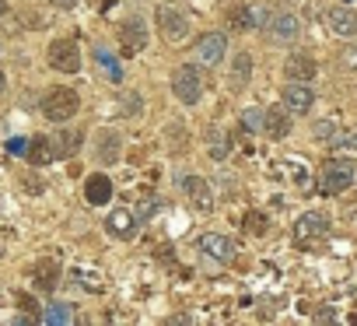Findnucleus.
I'll use <instances>...</instances> for the list:
<instances>
[{"label":"nucleus","instance_id":"nucleus-1","mask_svg":"<svg viewBox=\"0 0 357 326\" xmlns=\"http://www.w3.org/2000/svg\"><path fill=\"white\" fill-rule=\"evenodd\" d=\"M77 109H81V98L74 88H50L43 95V116L50 123H67L77 116Z\"/></svg>","mask_w":357,"mask_h":326},{"label":"nucleus","instance_id":"nucleus-2","mask_svg":"<svg viewBox=\"0 0 357 326\" xmlns=\"http://www.w3.org/2000/svg\"><path fill=\"white\" fill-rule=\"evenodd\" d=\"M172 91H175V98L183 102V105H197L200 95H204V74H200V67H193V64L178 67L172 74Z\"/></svg>","mask_w":357,"mask_h":326},{"label":"nucleus","instance_id":"nucleus-3","mask_svg":"<svg viewBox=\"0 0 357 326\" xmlns=\"http://www.w3.org/2000/svg\"><path fill=\"white\" fill-rule=\"evenodd\" d=\"M350 183H354V165H350L347 158H329L326 165H322L319 190H322L326 197H336V193L350 190Z\"/></svg>","mask_w":357,"mask_h":326},{"label":"nucleus","instance_id":"nucleus-4","mask_svg":"<svg viewBox=\"0 0 357 326\" xmlns=\"http://www.w3.org/2000/svg\"><path fill=\"white\" fill-rule=\"evenodd\" d=\"M154 18H158V29H161V36L168 39V43H183L186 36H190V15L183 11V8H175V4H158V11H154Z\"/></svg>","mask_w":357,"mask_h":326},{"label":"nucleus","instance_id":"nucleus-5","mask_svg":"<svg viewBox=\"0 0 357 326\" xmlns=\"http://www.w3.org/2000/svg\"><path fill=\"white\" fill-rule=\"evenodd\" d=\"M46 60H50V67L60 71V74H77V71H81V50H77L74 39H56V43H50Z\"/></svg>","mask_w":357,"mask_h":326},{"label":"nucleus","instance_id":"nucleus-6","mask_svg":"<svg viewBox=\"0 0 357 326\" xmlns=\"http://www.w3.org/2000/svg\"><path fill=\"white\" fill-rule=\"evenodd\" d=\"M178 186H183V193H186V200H190L193 211H200V214H211L214 211V190H211V183L204 176H183V179H178Z\"/></svg>","mask_w":357,"mask_h":326},{"label":"nucleus","instance_id":"nucleus-7","mask_svg":"<svg viewBox=\"0 0 357 326\" xmlns=\"http://www.w3.org/2000/svg\"><path fill=\"white\" fill-rule=\"evenodd\" d=\"M225 57H228V36L225 32H204L197 39V60L204 67H218V64H225Z\"/></svg>","mask_w":357,"mask_h":326},{"label":"nucleus","instance_id":"nucleus-8","mask_svg":"<svg viewBox=\"0 0 357 326\" xmlns=\"http://www.w3.org/2000/svg\"><path fill=\"white\" fill-rule=\"evenodd\" d=\"M119 50H123V57H137L140 50H147V25H144V18H126L123 25H119Z\"/></svg>","mask_w":357,"mask_h":326},{"label":"nucleus","instance_id":"nucleus-9","mask_svg":"<svg viewBox=\"0 0 357 326\" xmlns=\"http://www.w3.org/2000/svg\"><path fill=\"white\" fill-rule=\"evenodd\" d=\"M322 235H329V218H322V214H305L294 225V239H298L301 249H315V242Z\"/></svg>","mask_w":357,"mask_h":326},{"label":"nucleus","instance_id":"nucleus-10","mask_svg":"<svg viewBox=\"0 0 357 326\" xmlns=\"http://www.w3.org/2000/svg\"><path fill=\"white\" fill-rule=\"evenodd\" d=\"M200 253H204L207 260H214V263L225 267V263L235 260V242H231L228 235H214V232H211V235L200 239Z\"/></svg>","mask_w":357,"mask_h":326},{"label":"nucleus","instance_id":"nucleus-11","mask_svg":"<svg viewBox=\"0 0 357 326\" xmlns=\"http://www.w3.org/2000/svg\"><path fill=\"white\" fill-rule=\"evenodd\" d=\"M228 22H231L235 32H256V29H263L270 22V11L266 8H235L228 15Z\"/></svg>","mask_w":357,"mask_h":326},{"label":"nucleus","instance_id":"nucleus-12","mask_svg":"<svg viewBox=\"0 0 357 326\" xmlns=\"http://www.w3.org/2000/svg\"><path fill=\"white\" fill-rule=\"evenodd\" d=\"M112 193H116V186H112V179L105 172H95V176L84 179V200L91 207H105L112 200Z\"/></svg>","mask_w":357,"mask_h":326},{"label":"nucleus","instance_id":"nucleus-13","mask_svg":"<svg viewBox=\"0 0 357 326\" xmlns=\"http://www.w3.org/2000/svg\"><path fill=\"white\" fill-rule=\"evenodd\" d=\"M266 29H270V36H273L277 43H294V39H298L301 22H298L291 11H273V15H270V22H266Z\"/></svg>","mask_w":357,"mask_h":326},{"label":"nucleus","instance_id":"nucleus-14","mask_svg":"<svg viewBox=\"0 0 357 326\" xmlns=\"http://www.w3.org/2000/svg\"><path fill=\"white\" fill-rule=\"evenodd\" d=\"M105 225H109L112 235H119V239H133V235L140 232V214H137V211H126V207H116V211L105 218Z\"/></svg>","mask_w":357,"mask_h":326},{"label":"nucleus","instance_id":"nucleus-15","mask_svg":"<svg viewBox=\"0 0 357 326\" xmlns=\"http://www.w3.org/2000/svg\"><path fill=\"white\" fill-rule=\"evenodd\" d=\"M95 158L102 161V165H119V158H123V140H119L116 130H102V133H98Z\"/></svg>","mask_w":357,"mask_h":326},{"label":"nucleus","instance_id":"nucleus-16","mask_svg":"<svg viewBox=\"0 0 357 326\" xmlns=\"http://www.w3.org/2000/svg\"><path fill=\"white\" fill-rule=\"evenodd\" d=\"M280 98H284V105H287L291 112H308V109L315 105V91H312L305 81H291Z\"/></svg>","mask_w":357,"mask_h":326},{"label":"nucleus","instance_id":"nucleus-17","mask_svg":"<svg viewBox=\"0 0 357 326\" xmlns=\"http://www.w3.org/2000/svg\"><path fill=\"white\" fill-rule=\"evenodd\" d=\"M263 130H266L273 140H284V137L294 130V123H291V109H287V105H273V109H266Z\"/></svg>","mask_w":357,"mask_h":326},{"label":"nucleus","instance_id":"nucleus-18","mask_svg":"<svg viewBox=\"0 0 357 326\" xmlns=\"http://www.w3.org/2000/svg\"><path fill=\"white\" fill-rule=\"evenodd\" d=\"M326 25H329V32H336L343 39H354L357 36V11H350V8H329Z\"/></svg>","mask_w":357,"mask_h":326},{"label":"nucleus","instance_id":"nucleus-19","mask_svg":"<svg viewBox=\"0 0 357 326\" xmlns=\"http://www.w3.org/2000/svg\"><path fill=\"white\" fill-rule=\"evenodd\" d=\"M29 161H32V165H50V161H56L60 158V151H56V144L50 140V137H32L29 140V154H25Z\"/></svg>","mask_w":357,"mask_h":326},{"label":"nucleus","instance_id":"nucleus-20","mask_svg":"<svg viewBox=\"0 0 357 326\" xmlns=\"http://www.w3.org/2000/svg\"><path fill=\"white\" fill-rule=\"evenodd\" d=\"M284 74L291 77V81H312L315 77V60L312 57H305V53H291L287 57V64H284Z\"/></svg>","mask_w":357,"mask_h":326},{"label":"nucleus","instance_id":"nucleus-21","mask_svg":"<svg viewBox=\"0 0 357 326\" xmlns=\"http://www.w3.org/2000/svg\"><path fill=\"white\" fill-rule=\"evenodd\" d=\"M32 281H36V288H39V291H46V295H50V291L60 284V267H56L53 260H43V263H36V267H32Z\"/></svg>","mask_w":357,"mask_h":326},{"label":"nucleus","instance_id":"nucleus-22","mask_svg":"<svg viewBox=\"0 0 357 326\" xmlns=\"http://www.w3.org/2000/svg\"><path fill=\"white\" fill-rule=\"evenodd\" d=\"M95 64H98V71L105 74L109 84H123V67H119V60L112 57V50L98 46V50H95Z\"/></svg>","mask_w":357,"mask_h":326},{"label":"nucleus","instance_id":"nucleus-23","mask_svg":"<svg viewBox=\"0 0 357 326\" xmlns=\"http://www.w3.org/2000/svg\"><path fill=\"white\" fill-rule=\"evenodd\" d=\"M228 77H231V88H235V91H238V88H245V84H249V77H252V57H249V53H235Z\"/></svg>","mask_w":357,"mask_h":326},{"label":"nucleus","instance_id":"nucleus-24","mask_svg":"<svg viewBox=\"0 0 357 326\" xmlns=\"http://www.w3.org/2000/svg\"><path fill=\"white\" fill-rule=\"evenodd\" d=\"M207 151H211L214 161H228V154H231V140H228V133H225V130H211Z\"/></svg>","mask_w":357,"mask_h":326},{"label":"nucleus","instance_id":"nucleus-25","mask_svg":"<svg viewBox=\"0 0 357 326\" xmlns=\"http://www.w3.org/2000/svg\"><path fill=\"white\" fill-rule=\"evenodd\" d=\"M43 323H50V326H67V323H74V312H70L67 302H53V305L43 312Z\"/></svg>","mask_w":357,"mask_h":326},{"label":"nucleus","instance_id":"nucleus-26","mask_svg":"<svg viewBox=\"0 0 357 326\" xmlns=\"http://www.w3.org/2000/svg\"><path fill=\"white\" fill-rule=\"evenodd\" d=\"M84 144V137H81V130H63L60 137H56V151H60V158H70V154H77V147Z\"/></svg>","mask_w":357,"mask_h":326},{"label":"nucleus","instance_id":"nucleus-27","mask_svg":"<svg viewBox=\"0 0 357 326\" xmlns=\"http://www.w3.org/2000/svg\"><path fill=\"white\" fill-rule=\"evenodd\" d=\"M119 112H123L126 119H137V116H144V98H140L137 91H126V95H119Z\"/></svg>","mask_w":357,"mask_h":326},{"label":"nucleus","instance_id":"nucleus-28","mask_svg":"<svg viewBox=\"0 0 357 326\" xmlns=\"http://www.w3.org/2000/svg\"><path fill=\"white\" fill-rule=\"evenodd\" d=\"M242 228H249L252 235H263V232L270 228V221H266V214H263V211H249V214L242 218Z\"/></svg>","mask_w":357,"mask_h":326},{"label":"nucleus","instance_id":"nucleus-29","mask_svg":"<svg viewBox=\"0 0 357 326\" xmlns=\"http://www.w3.org/2000/svg\"><path fill=\"white\" fill-rule=\"evenodd\" d=\"M263 119H266V112H259V109H245V112H242V126L252 130V133L263 130Z\"/></svg>","mask_w":357,"mask_h":326},{"label":"nucleus","instance_id":"nucleus-30","mask_svg":"<svg viewBox=\"0 0 357 326\" xmlns=\"http://www.w3.org/2000/svg\"><path fill=\"white\" fill-rule=\"evenodd\" d=\"M315 137L333 144V140H336V126H333V123H315Z\"/></svg>","mask_w":357,"mask_h":326},{"label":"nucleus","instance_id":"nucleus-31","mask_svg":"<svg viewBox=\"0 0 357 326\" xmlns=\"http://www.w3.org/2000/svg\"><path fill=\"white\" fill-rule=\"evenodd\" d=\"M8 151H11V154H29V140L15 137V140H8Z\"/></svg>","mask_w":357,"mask_h":326},{"label":"nucleus","instance_id":"nucleus-32","mask_svg":"<svg viewBox=\"0 0 357 326\" xmlns=\"http://www.w3.org/2000/svg\"><path fill=\"white\" fill-rule=\"evenodd\" d=\"M343 60H347V67H357V43H350L343 50Z\"/></svg>","mask_w":357,"mask_h":326},{"label":"nucleus","instance_id":"nucleus-33","mask_svg":"<svg viewBox=\"0 0 357 326\" xmlns=\"http://www.w3.org/2000/svg\"><path fill=\"white\" fill-rule=\"evenodd\" d=\"M25 186H29V193H43V190H46L43 179H36V176H25Z\"/></svg>","mask_w":357,"mask_h":326},{"label":"nucleus","instance_id":"nucleus-34","mask_svg":"<svg viewBox=\"0 0 357 326\" xmlns=\"http://www.w3.org/2000/svg\"><path fill=\"white\" fill-rule=\"evenodd\" d=\"M315 319H319V323H333L336 312H333V309H322V312H315Z\"/></svg>","mask_w":357,"mask_h":326},{"label":"nucleus","instance_id":"nucleus-35","mask_svg":"<svg viewBox=\"0 0 357 326\" xmlns=\"http://www.w3.org/2000/svg\"><path fill=\"white\" fill-rule=\"evenodd\" d=\"M56 8H63V11H70V8H77V0H53Z\"/></svg>","mask_w":357,"mask_h":326},{"label":"nucleus","instance_id":"nucleus-36","mask_svg":"<svg viewBox=\"0 0 357 326\" xmlns=\"http://www.w3.org/2000/svg\"><path fill=\"white\" fill-rule=\"evenodd\" d=\"M4 84H8V77H4V71H0V91H4Z\"/></svg>","mask_w":357,"mask_h":326},{"label":"nucleus","instance_id":"nucleus-37","mask_svg":"<svg viewBox=\"0 0 357 326\" xmlns=\"http://www.w3.org/2000/svg\"><path fill=\"white\" fill-rule=\"evenodd\" d=\"M4 8H8V0H0V15H4Z\"/></svg>","mask_w":357,"mask_h":326},{"label":"nucleus","instance_id":"nucleus-38","mask_svg":"<svg viewBox=\"0 0 357 326\" xmlns=\"http://www.w3.org/2000/svg\"><path fill=\"white\" fill-rule=\"evenodd\" d=\"M354 323H357V312H354Z\"/></svg>","mask_w":357,"mask_h":326}]
</instances>
